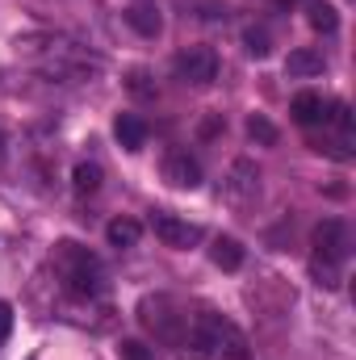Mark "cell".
I'll list each match as a JSON object with an SVG mask.
<instances>
[{
	"label": "cell",
	"mask_w": 356,
	"mask_h": 360,
	"mask_svg": "<svg viewBox=\"0 0 356 360\" xmlns=\"http://www.w3.org/2000/svg\"><path fill=\"white\" fill-rule=\"evenodd\" d=\"M218 130H222V122H218V117H210V122L201 126V134H205V139H210V134H218Z\"/></svg>",
	"instance_id": "23"
},
{
	"label": "cell",
	"mask_w": 356,
	"mask_h": 360,
	"mask_svg": "<svg viewBox=\"0 0 356 360\" xmlns=\"http://www.w3.org/2000/svg\"><path fill=\"white\" fill-rule=\"evenodd\" d=\"M126 25L134 34H143V38H160L164 34V17H160L155 4H130L126 8Z\"/></svg>",
	"instance_id": "12"
},
{
	"label": "cell",
	"mask_w": 356,
	"mask_h": 360,
	"mask_svg": "<svg viewBox=\"0 0 356 360\" xmlns=\"http://www.w3.org/2000/svg\"><path fill=\"white\" fill-rule=\"evenodd\" d=\"M210 256H214V264H218L222 272H239L243 269V243L231 239V235H218L214 248H210Z\"/></svg>",
	"instance_id": "14"
},
{
	"label": "cell",
	"mask_w": 356,
	"mask_h": 360,
	"mask_svg": "<svg viewBox=\"0 0 356 360\" xmlns=\"http://www.w3.org/2000/svg\"><path fill=\"white\" fill-rule=\"evenodd\" d=\"M17 51L42 76L63 80V84H84V80H96L105 72V59L96 51L63 38V34H25V38H17Z\"/></svg>",
	"instance_id": "1"
},
{
	"label": "cell",
	"mask_w": 356,
	"mask_h": 360,
	"mask_svg": "<svg viewBox=\"0 0 356 360\" xmlns=\"http://www.w3.org/2000/svg\"><path fill=\"white\" fill-rule=\"evenodd\" d=\"M164 180H168L172 188H197V184H201V164H197L189 151H172V155L164 160Z\"/></svg>",
	"instance_id": "9"
},
{
	"label": "cell",
	"mask_w": 356,
	"mask_h": 360,
	"mask_svg": "<svg viewBox=\"0 0 356 360\" xmlns=\"http://www.w3.org/2000/svg\"><path fill=\"white\" fill-rule=\"evenodd\" d=\"M293 122L298 126H323L327 122V101L319 92H298L293 96Z\"/></svg>",
	"instance_id": "13"
},
{
	"label": "cell",
	"mask_w": 356,
	"mask_h": 360,
	"mask_svg": "<svg viewBox=\"0 0 356 360\" xmlns=\"http://www.w3.org/2000/svg\"><path fill=\"white\" fill-rule=\"evenodd\" d=\"M352 256V231L344 218H323L314 226V256H310V272L323 289H340L344 281V264Z\"/></svg>",
	"instance_id": "3"
},
{
	"label": "cell",
	"mask_w": 356,
	"mask_h": 360,
	"mask_svg": "<svg viewBox=\"0 0 356 360\" xmlns=\"http://www.w3.org/2000/svg\"><path fill=\"white\" fill-rule=\"evenodd\" d=\"M323 72H327V59H323V51H314V46L289 51V59H285V76H293V80H306V76H323Z\"/></svg>",
	"instance_id": "10"
},
{
	"label": "cell",
	"mask_w": 356,
	"mask_h": 360,
	"mask_svg": "<svg viewBox=\"0 0 356 360\" xmlns=\"http://www.w3.org/2000/svg\"><path fill=\"white\" fill-rule=\"evenodd\" d=\"M113 134H117V143L126 151H143L147 147V122L139 113H117L113 117Z\"/></svg>",
	"instance_id": "11"
},
{
	"label": "cell",
	"mask_w": 356,
	"mask_h": 360,
	"mask_svg": "<svg viewBox=\"0 0 356 360\" xmlns=\"http://www.w3.org/2000/svg\"><path fill=\"white\" fill-rule=\"evenodd\" d=\"M126 84H130L134 96H155V84H151V76H147V72H130V80H126Z\"/></svg>",
	"instance_id": "20"
},
{
	"label": "cell",
	"mask_w": 356,
	"mask_h": 360,
	"mask_svg": "<svg viewBox=\"0 0 356 360\" xmlns=\"http://www.w3.org/2000/svg\"><path fill=\"white\" fill-rule=\"evenodd\" d=\"M248 134H252L260 147H272V143H276V126L268 122L265 113H252V117H248Z\"/></svg>",
	"instance_id": "19"
},
{
	"label": "cell",
	"mask_w": 356,
	"mask_h": 360,
	"mask_svg": "<svg viewBox=\"0 0 356 360\" xmlns=\"http://www.w3.org/2000/svg\"><path fill=\"white\" fill-rule=\"evenodd\" d=\"M139 323L155 335V344L180 348L184 327H189V310L180 306L177 297H168V293H147V297L139 302Z\"/></svg>",
	"instance_id": "5"
},
{
	"label": "cell",
	"mask_w": 356,
	"mask_h": 360,
	"mask_svg": "<svg viewBox=\"0 0 356 360\" xmlns=\"http://www.w3.org/2000/svg\"><path fill=\"white\" fill-rule=\"evenodd\" d=\"M256 193H260V172H256V164H252V160H235V164H231V176H227V197H231L235 205H248Z\"/></svg>",
	"instance_id": "8"
},
{
	"label": "cell",
	"mask_w": 356,
	"mask_h": 360,
	"mask_svg": "<svg viewBox=\"0 0 356 360\" xmlns=\"http://www.w3.org/2000/svg\"><path fill=\"white\" fill-rule=\"evenodd\" d=\"M180 356L184 360H252V344L218 310H197V314H189V327H184V340H180Z\"/></svg>",
	"instance_id": "2"
},
{
	"label": "cell",
	"mask_w": 356,
	"mask_h": 360,
	"mask_svg": "<svg viewBox=\"0 0 356 360\" xmlns=\"http://www.w3.org/2000/svg\"><path fill=\"white\" fill-rule=\"evenodd\" d=\"M122 360H151V352L139 340H122Z\"/></svg>",
	"instance_id": "21"
},
{
	"label": "cell",
	"mask_w": 356,
	"mask_h": 360,
	"mask_svg": "<svg viewBox=\"0 0 356 360\" xmlns=\"http://www.w3.org/2000/svg\"><path fill=\"white\" fill-rule=\"evenodd\" d=\"M101 180H105V172H101V164H92V160H80V164L72 168V188H76L80 197L96 193V188H101Z\"/></svg>",
	"instance_id": "17"
},
{
	"label": "cell",
	"mask_w": 356,
	"mask_h": 360,
	"mask_svg": "<svg viewBox=\"0 0 356 360\" xmlns=\"http://www.w3.org/2000/svg\"><path fill=\"white\" fill-rule=\"evenodd\" d=\"M105 239H109L113 248H134V243L143 239V222H134V218H113V222L105 226Z\"/></svg>",
	"instance_id": "15"
},
{
	"label": "cell",
	"mask_w": 356,
	"mask_h": 360,
	"mask_svg": "<svg viewBox=\"0 0 356 360\" xmlns=\"http://www.w3.org/2000/svg\"><path fill=\"white\" fill-rule=\"evenodd\" d=\"M151 231H155V239H160L164 248H177V252H189V248L201 239V226L184 222L177 214H155V218H151Z\"/></svg>",
	"instance_id": "7"
},
{
	"label": "cell",
	"mask_w": 356,
	"mask_h": 360,
	"mask_svg": "<svg viewBox=\"0 0 356 360\" xmlns=\"http://www.w3.org/2000/svg\"><path fill=\"white\" fill-rule=\"evenodd\" d=\"M0 160H4V130H0Z\"/></svg>",
	"instance_id": "24"
},
{
	"label": "cell",
	"mask_w": 356,
	"mask_h": 360,
	"mask_svg": "<svg viewBox=\"0 0 356 360\" xmlns=\"http://www.w3.org/2000/svg\"><path fill=\"white\" fill-rule=\"evenodd\" d=\"M172 68H177V80L193 84V89H205V84H214V76H218V55H214L210 46H189V51L177 55Z\"/></svg>",
	"instance_id": "6"
},
{
	"label": "cell",
	"mask_w": 356,
	"mask_h": 360,
	"mask_svg": "<svg viewBox=\"0 0 356 360\" xmlns=\"http://www.w3.org/2000/svg\"><path fill=\"white\" fill-rule=\"evenodd\" d=\"M55 272L63 281V289L80 302H92L105 293V264L80 243H59L55 248Z\"/></svg>",
	"instance_id": "4"
},
{
	"label": "cell",
	"mask_w": 356,
	"mask_h": 360,
	"mask_svg": "<svg viewBox=\"0 0 356 360\" xmlns=\"http://www.w3.org/2000/svg\"><path fill=\"white\" fill-rule=\"evenodd\" d=\"M243 46H248V55H252V59H265L268 51H272V38H268L265 25H252V30L243 34Z\"/></svg>",
	"instance_id": "18"
},
{
	"label": "cell",
	"mask_w": 356,
	"mask_h": 360,
	"mask_svg": "<svg viewBox=\"0 0 356 360\" xmlns=\"http://www.w3.org/2000/svg\"><path fill=\"white\" fill-rule=\"evenodd\" d=\"M306 21H310V30H319V34H336V30H340V13H336V4H327V0H310Z\"/></svg>",
	"instance_id": "16"
},
{
	"label": "cell",
	"mask_w": 356,
	"mask_h": 360,
	"mask_svg": "<svg viewBox=\"0 0 356 360\" xmlns=\"http://www.w3.org/2000/svg\"><path fill=\"white\" fill-rule=\"evenodd\" d=\"M8 327H13V310H8V306L0 302V340L8 335Z\"/></svg>",
	"instance_id": "22"
}]
</instances>
